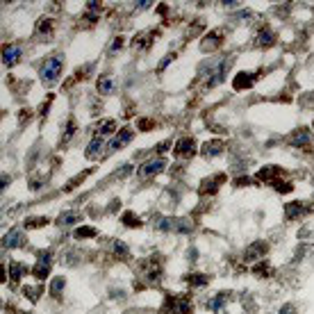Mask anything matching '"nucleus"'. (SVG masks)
<instances>
[{
  "instance_id": "nucleus-9",
  "label": "nucleus",
  "mask_w": 314,
  "mask_h": 314,
  "mask_svg": "<svg viewBox=\"0 0 314 314\" xmlns=\"http://www.w3.org/2000/svg\"><path fill=\"white\" fill-rule=\"evenodd\" d=\"M194 152H196V141H194L192 137H182L180 141L173 146V155H176L178 160H189Z\"/></svg>"
},
{
  "instance_id": "nucleus-4",
  "label": "nucleus",
  "mask_w": 314,
  "mask_h": 314,
  "mask_svg": "<svg viewBox=\"0 0 314 314\" xmlns=\"http://www.w3.org/2000/svg\"><path fill=\"white\" fill-rule=\"evenodd\" d=\"M50 266H53V253H50V250H41L39 257H37V264L32 266V273H35V278L39 280V282L48 278Z\"/></svg>"
},
{
  "instance_id": "nucleus-31",
  "label": "nucleus",
  "mask_w": 314,
  "mask_h": 314,
  "mask_svg": "<svg viewBox=\"0 0 314 314\" xmlns=\"http://www.w3.org/2000/svg\"><path fill=\"white\" fill-rule=\"evenodd\" d=\"M23 294L28 296L30 300H32V303H35V300H39V296L44 294V285H37V287H28V285H23Z\"/></svg>"
},
{
  "instance_id": "nucleus-36",
  "label": "nucleus",
  "mask_w": 314,
  "mask_h": 314,
  "mask_svg": "<svg viewBox=\"0 0 314 314\" xmlns=\"http://www.w3.org/2000/svg\"><path fill=\"white\" fill-rule=\"evenodd\" d=\"M44 226H48V219H46V216H32V219L25 221V228H30V230H35V228H44Z\"/></svg>"
},
{
  "instance_id": "nucleus-2",
  "label": "nucleus",
  "mask_w": 314,
  "mask_h": 314,
  "mask_svg": "<svg viewBox=\"0 0 314 314\" xmlns=\"http://www.w3.org/2000/svg\"><path fill=\"white\" fill-rule=\"evenodd\" d=\"M194 314V305L192 298L187 294H171L164 300V309L162 314Z\"/></svg>"
},
{
  "instance_id": "nucleus-19",
  "label": "nucleus",
  "mask_w": 314,
  "mask_h": 314,
  "mask_svg": "<svg viewBox=\"0 0 314 314\" xmlns=\"http://www.w3.org/2000/svg\"><path fill=\"white\" fill-rule=\"evenodd\" d=\"M55 32V21L53 19H39L35 23V35L41 39H50Z\"/></svg>"
},
{
  "instance_id": "nucleus-48",
  "label": "nucleus",
  "mask_w": 314,
  "mask_h": 314,
  "mask_svg": "<svg viewBox=\"0 0 314 314\" xmlns=\"http://www.w3.org/2000/svg\"><path fill=\"white\" fill-rule=\"evenodd\" d=\"M223 5H226V7H237V5H239V3H237V0H226Z\"/></svg>"
},
{
  "instance_id": "nucleus-25",
  "label": "nucleus",
  "mask_w": 314,
  "mask_h": 314,
  "mask_svg": "<svg viewBox=\"0 0 314 314\" xmlns=\"http://www.w3.org/2000/svg\"><path fill=\"white\" fill-rule=\"evenodd\" d=\"M185 282L189 287H205L207 282H210V275H205V273H189V275H185Z\"/></svg>"
},
{
  "instance_id": "nucleus-18",
  "label": "nucleus",
  "mask_w": 314,
  "mask_h": 314,
  "mask_svg": "<svg viewBox=\"0 0 314 314\" xmlns=\"http://www.w3.org/2000/svg\"><path fill=\"white\" fill-rule=\"evenodd\" d=\"M223 148H226V143H223L221 139H212V141H205V143H203L201 155H203V157H207V160H212V157L221 155Z\"/></svg>"
},
{
  "instance_id": "nucleus-6",
  "label": "nucleus",
  "mask_w": 314,
  "mask_h": 314,
  "mask_svg": "<svg viewBox=\"0 0 314 314\" xmlns=\"http://www.w3.org/2000/svg\"><path fill=\"white\" fill-rule=\"evenodd\" d=\"M164 169H167V160L157 157V160H150V162H143L141 169L137 171V176H139V180H150L157 173H162Z\"/></svg>"
},
{
  "instance_id": "nucleus-37",
  "label": "nucleus",
  "mask_w": 314,
  "mask_h": 314,
  "mask_svg": "<svg viewBox=\"0 0 314 314\" xmlns=\"http://www.w3.org/2000/svg\"><path fill=\"white\" fill-rule=\"evenodd\" d=\"M73 134H75V121H73V118H69V123H66V130H64V137H62V143H69Z\"/></svg>"
},
{
  "instance_id": "nucleus-33",
  "label": "nucleus",
  "mask_w": 314,
  "mask_h": 314,
  "mask_svg": "<svg viewBox=\"0 0 314 314\" xmlns=\"http://www.w3.org/2000/svg\"><path fill=\"white\" fill-rule=\"evenodd\" d=\"M226 300H228V294H216L212 300H207V307L214 309V312H219V309L226 305Z\"/></svg>"
},
{
  "instance_id": "nucleus-24",
  "label": "nucleus",
  "mask_w": 314,
  "mask_h": 314,
  "mask_svg": "<svg viewBox=\"0 0 314 314\" xmlns=\"http://www.w3.org/2000/svg\"><path fill=\"white\" fill-rule=\"evenodd\" d=\"M96 132L100 134V137H107V134H112V132H116V121L114 118H107V121H100V123H96Z\"/></svg>"
},
{
  "instance_id": "nucleus-30",
  "label": "nucleus",
  "mask_w": 314,
  "mask_h": 314,
  "mask_svg": "<svg viewBox=\"0 0 314 314\" xmlns=\"http://www.w3.org/2000/svg\"><path fill=\"white\" fill-rule=\"evenodd\" d=\"M121 223L125 228H141L143 223H141V219H139L137 214H132V212H125V214L121 216Z\"/></svg>"
},
{
  "instance_id": "nucleus-40",
  "label": "nucleus",
  "mask_w": 314,
  "mask_h": 314,
  "mask_svg": "<svg viewBox=\"0 0 314 314\" xmlns=\"http://www.w3.org/2000/svg\"><path fill=\"white\" fill-rule=\"evenodd\" d=\"M152 125H155V123H152L150 118H139V121H137V128L139 130H150Z\"/></svg>"
},
{
  "instance_id": "nucleus-23",
  "label": "nucleus",
  "mask_w": 314,
  "mask_h": 314,
  "mask_svg": "<svg viewBox=\"0 0 314 314\" xmlns=\"http://www.w3.org/2000/svg\"><path fill=\"white\" fill-rule=\"evenodd\" d=\"M25 266L21 264V262H10V273H7V278H10V282L12 285H16V282H19L21 278H23L25 275Z\"/></svg>"
},
{
  "instance_id": "nucleus-28",
  "label": "nucleus",
  "mask_w": 314,
  "mask_h": 314,
  "mask_svg": "<svg viewBox=\"0 0 314 314\" xmlns=\"http://www.w3.org/2000/svg\"><path fill=\"white\" fill-rule=\"evenodd\" d=\"M253 273H255V275H260V278H271V275H273V266H271L269 262L260 260V264H255V266H253Z\"/></svg>"
},
{
  "instance_id": "nucleus-1",
  "label": "nucleus",
  "mask_w": 314,
  "mask_h": 314,
  "mask_svg": "<svg viewBox=\"0 0 314 314\" xmlns=\"http://www.w3.org/2000/svg\"><path fill=\"white\" fill-rule=\"evenodd\" d=\"M62 66H64V57H62V55H53V57H48L39 69L41 82H44L46 87L57 84L59 82V73H62Z\"/></svg>"
},
{
  "instance_id": "nucleus-17",
  "label": "nucleus",
  "mask_w": 314,
  "mask_h": 314,
  "mask_svg": "<svg viewBox=\"0 0 314 314\" xmlns=\"http://www.w3.org/2000/svg\"><path fill=\"white\" fill-rule=\"evenodd\" d=\"M132 137H134V132H132L130 128L118 130V132H116V137H114L112 141H109V148H112V150H121L123 146H128V143L132 141Z\"/></svg>"
},
{
  "instance_id": "nucleus-12",
  "label": "nucleus",
  "mask_w": 314,
  "mask_h": 314,
  "mask_svg": "<svg viewBox=\"0 0 314 314\" xmlns=\"http://www.w3.org/2000/svg\"><path fill=\"white\" fill-rule=\"evenodd\" d=\"M157 35H160L157 30H143V32H139V35L132 39V46L137 50H148L152 44H155L152 39H157Z\"/></svg>"
},
{
  "instance_id": "nucleus-32",
  "label": "nucleus",
  "mask_w": 314,
  "mask_h": 314,
  "mask_svg": "<svg viewBox=\"0 0 314 314\" xmlns=\"http://www.w3.org/2000/svg\"><path fill=\"white\" fill-rule=\"evenodd\" d=\"M96 235H98V230L91 226H82L75 230V239H91V237H96Z\"/></svg>"
},
{
  "instance_id": "nucleus-3",
  "label": "nucleus",
  "mask_w": 314,
  "mask_h": 314,
  "mask_svg": "<svg viewBox=\"0 0 314 314\" xmlns=\"http://www.w3.org/2000/svg\"><path fill=\"white\" fill-rule=\"evenodd\" d=\"M192 221L189 219H169V216H162L157 219V230L162 232H180V235H187L192 232Z\"/></svg>"
},
{
  "instance_id": "nucleus-21",
  "label": "nucleus",
  "mask_w": 314,
  "mask_h": 314,
  "mask_svg": "<svg viewBox=\"0 0 314 314\" xmlns=\"http://www.w3.org/2000/svg\"><path fill=\"white\" fill-rule=\"evenodd\" d=\"M255 44L260 46V48H271V46L275 44V37H273V32H271L269 28H260V32H257V37H255Z\"/></svg>"
},
{
  "instance_id": "nucleus-35",
  "label": "nucleus",
  "mask_w": 314,
  "mask_h": 314,
  "mask_svg": "<svg viewBox=\"0 0 314 314\" xmlns=\"http://www.w3.org/2000/svg\"><path fill=\"white\" fill-rule=\"evenodd\" d=\"M64 285H66L64 278H53V285H50V294H53V298H59V294L64 291Z\"/></svg>"
},
{
  "instance_id": "nucleus-29",
  "label": "nucleus",
  "mask_w": 314,
  "mask_h": 314,
  "mask_svg": "<svg viewBox=\"0 0 314 314\" xmlns=\"http://www.w3.org/2000/svg\"><path fill=\"white\" fill-rule=\"evenodd\" d=\"M100 148H103V137H96V139H91V143L87 146V152H84V155H87L89 160H93V157L100 155Z\"/></svg>"
},
{
  "instance_id": "nucleus-41",
  "label": "nucleus",
  "mask_w": 314,
  "mask_h": 314,
  "mask_svg": "<svg viewBox=\"0 0 314 314\" xmlns=\"http://www.w3.org/2000/svg\"><path fill=\"white\" fill-rule=\"evenodd\" d=\"M173 59H176V53H169L167 57L162 59V64L157 66V71H164V69H167V66H169V64H171V62H173Z\"/></svg>"
},
{
  "instance_id": "nucleus-43",
  "label": "nucleus",
  "mask_w": 314,
  "mask_h": 314,
  "mask_svg": "<svg viewBox=\"0 0 314 314\" xmlns=\"http://www.w3.org/2000/svg\"><path fill=\"white\" fill-rule=\"evenodd\" d=\"M278 314H294V305H289V303H287V305H282Z\"/></svg>"
},
{
  "instance_id": "nucleus-11",
  "label": "nucleus",
  "mask_w": 314,
  "mask_h": 314,
  "mask_svg": "<svg viewBox=\"0 0 314 314\" xmlns=\"http://www.w3.org/2000/svg\"><path fill=\"white\" fill-rule=\"evenodd\" d=\"M266 250H269V246H266L264 241H253V244H250L248 248L244 250V262L253 264V262L262 260V257L266 255Z\"/></svg>"
},
{
  "instance_id": "nucleus-47",
  "label": "nucleus",
  "mask_w": 314,
  "mask_h": 314,
  "mask_svg": "<svg viewBox=\"0 0 314 314\" xmlns=\"http://www.w3.org/2000/svg\"><path fill=\"white\" fill-rule=\"evenodd\" d=\"M248 182H250L248 178H237V180H235V185H237V187H241V185H248Z\"/></svg>"
},
{
  "instance_id": "nucleus-22",
  "label": "nucleus",
  "mask_w": 314,
  "mask_h": 314,
  "mask_svg": "<svg viewBox=\"0 0 314 314\" xmlns=\"http://www.w3.org/2000/svg\"><path fill=\"white\" fill-rule=\"evenodd\" d=\"M82 221V214L80 212H62V214L57 216V226L62 228H69V226H75V223Z\"/></svg>"
},
{
  "instance_id": "nucleus-46",
  "label": "nucleus",
  "mask_w": 314,
  "mask_h": 314,
  "mask_svg": "<svg viewBox=\"0 0 314 314\" xmlns=\"http://www.w3.org/2000/svg\"><path fill=\"white\" fill-rule=\"evenodd\" d=\"M150 7V3L148 0H141V3H137V10H148Z\"/></svg>"
},
{
  "instance_id": "nucleus-13",
  "label": "nucleus",
  "mask_w": 314,
  "mask_h": 314,
  "mask_svg": "<svg viewBox=\"0 0 314 314\" xmlns=\"http://www.w3.org/2000/svg\"><path fill=\"white\" fill-rule=\"evenodd\" d=\"M226 180H228L226 173H216V176H212V178H205V180L201 182V194H216L219 187H223Z\"/></svg>"
},
{
  "instance_id": "nucleus-5",
  "label": "nucleus",
  "mask_w": 314,
  "mask_h": 314,
  "mask_svg": "<svg viewBox=\"0 0 314 314\" xmlns=\"http://www.w3.org/2000/svg\"><path fill=\"white\" fill-rule=\"evenodd\" d=\"M162 269L164 266L160 257H146V260H141V271L148 282H157V280L162 278Z\"/></svg>"
},
{
  "instance_id": "nucleus-15",
  "label": "nucleus",
  "mask_w": 314,
  "mask_h": 314,
  "mask_svg": "<svg viewBox=\"0 0 314 314\" xmlns=\"http://www.w3.org/2000/svg\"><path fill=\"white\" fill-rule=\"evenodd\" d=\"M21 55H23L21 46L7 44L5 48H3V64H5V66H16V64H19V59H21Z\"/></svg>"
},
{
  "instance_id": "nucleus-8",
  "label": "nucleus",
  "mask_w": 314,
  "mask_h": 314,
  "mask_svg": "<svg viewBox=\"0 0 314 314\" xmlns=\"http://www.w3.org/2000/svg\"><path fill=\"white\" fill-rule=\"evenodd\" d=\"M262 75V71H255V73H250V71H241V73L235 75V80H232V87H235V91H246V89H250L253 84L257 82V78Z\"/></svg>"
},
{
  "instance_id": "nucleus-27",
  "label": "nucleus",
  "mask_w": 314,
  "mask_h": 314,
  "mask_svg": "<svg viewBox=\"0 0 314 314\" xmlns=\"http://www.w3.org/2000/svg\"><path fill=\"white\" fill-rule=\"evenodd\" d=\"M112 250H114V255H116L118 260H128V257H130V248L123 244L121 239H114L112 241Z\"/></svg>"
},
{
  "instance_id": "nucleus-26",
  "label": "nucleus",
  "mask_w": 314,
  "mask_h": 314,
  "mask_svg": "<svg viewBox=\"0 0 314 314\" xmlns=\"http://www.w3.org/2000/svg\"><path fill=\"white\" fill-rule=\"evenodd\" d=\"M114 78H109V75H103V78L98 80V93L100 96H109V93L114 91Z\"/></svg>"
},
{
  "instance_id": "nucleus-39",
  "label": "nucleus",
  "mask_w": 314,
  "mask_h": 314,
  "mask_svg": "<svg viewBox=\"0 0 314 314\" xmlns=\"http://www.w3.org/2000/svg\"><path fill=\"white\" fill-rule=\"evenodd\" d=\"M96 21H98V14H96V12H87V14L82 16V25H93Z\"/></svg>"
},
{
  "instance_id": "nucleus-16",
  "label": "nucleus",
  "mask_w": 314,
  "mask_h": 314,
  "mask_svg": "<svg viewBox=\"0 0 314 314\" xmlns=\"http://www.w3.org/2000/svg\"><path fill=\"white\" fill-rule=\"evenodd\" d=\"M282 169L280 167H264V169H260V171H257V176H255V180L257 182H271V185H273V182H278L280 180V176H282Z\"/></svg>"
},
{
  "instance_id": "nucleus-34",
  "label": "nucleus",
  "mask_w": 314,
  "mask_h": 314,
  "mask_svg": "<svg viewBox=\"0 0 314 314\" xmlns=\"http://www.w3.org/2000/svg\"><path fill=\"white\" fill-rule=\"evenodd\" d=\"M89 173H91V169H87V171H82V173H80V176L71 178V180H69V182H66V187H64V192H73L75 187H78V185H80V182H82V180H84V178H87V176H89Z\"/></svg>"
},
{
  "instance_id": "nucleus-14",
  "label": "nucleus",
  "mask_w": 314,
  "mask_h": 314,
  "mask_svg": "<svg viewBox=\"0 0 314 314\" xmlns=\"http://www.w3.org/2000/svg\"><path fill=\"white\" fill-rule=\"evenodd\" d=\"M25 244V235L21 228H14V230H10L5 237H3V246H5L7 250L12 248H21V246Z\"/></svg>"
},
{
  "instance_id": "nucleus-45",
  "label": "nucleus",
  "mask_w": 314,
  "mask_h": 314,
  "mask_svg": "<svg viewBox=\"0 0 314 314\" xmlns=\"http://www.w3.org/2000/svg\"><path fill=\"white\" fill-rule=\"evenodd\" d=\"M30 118V109H21V116H19V121L21 123H25Z\"/></svg>"
},
{
  "instance_id": "nucleus-42",
  "label": "nucleus",
  "mask_w": 314,
  "mask_h": 314,
  "mask_svg": "<svg viewBox=\"0 0 314 314\" xmlns=\"http://www.w3.org/2000/svg\"><path fill=\"white\" fill-rule=\"evenodd\" d=\"M121 46H123V37H116V39H114V44L109 46V50H112V53H116V50H121Z\"/></svg>"
},
{
  "instance_id": "nucleus-10",
  "label": "nucleus",
  "mask_w": 314,
  "mask_h": 314,
  "mask_svg": "<svg viewBox=\"0 0 314 314\" xmlns=\"http://www.w3.org/2000/svg\"><path fill=\"white\" fill-rule=\"evenodd\" d=\"M223 37H226L223 35V30H212V32H207V35L203 37V44H201L203 53H212V50L221 48Z\"/></svg>"
},
{
  "instance_id": "nucleus-38",
  "label": "nucleus",
  "mask_w": 314,
  "mask_h": 314,
  "mask_svg": "<svg viewBox=\"0 0 314 314\" xmlns=\"http://www.w3.org/2000/svg\"><path fill=\"white\" fill-rule=\"evenodd\" d=\"M273 189L275 192H280V194H289L291 192V182L289 180H278V182H273Z\"/></svg>"
},
{
  "instance_id": "nucleus-44",
  "label": "nucleus",
  "mask_w": 314,
  "mask_h": 314,
  "mask_svg": "<svg viewBox=\"0 0 314 314\" xmlns=\"http://www.w3.org/2000/svg\"><path fill=\"white\" fill-rule=\"evenodd\" d=\"M167 148H171V141H162V143H157V152H167Z\"/></svg>"
},
{
  "instance_id": "nucleus-7",
  "label": "nucleus",
  "mask_w": 314,
  "mask_h": 314,
  "mask_svg": "<svg viewBox=\"0 0 314 314\" xmlns=\"http://www.w3.org/2000/svg\"><path fill=\"white\" fill-rule=\"evenodd\" d=\"M312 214V205H307V203H287L285 205V216L287 221H300V219H305V216Z\"/></svg>"
},
{
  "instance_id": "nucleus-20",
  "label": "nucleus",
  "mask_w": 314,
  "mask_h": 314,
  "mask_svg": "<svg viewBox=\"0 0 314 314\" xmlns=\"http://www.w3.org/2000/svg\"><path fill=\"white\" fill-rule=\"evenodd\" d=\"M309 139H312V134H309L305 128H300V130H296V132L289 137V143H291V146H296V148H307Z\"/></svg>"
}]
</instances>
